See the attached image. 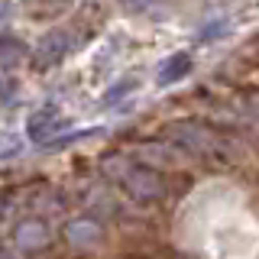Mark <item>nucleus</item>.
<instances>
[{"mask_svg":"<svg viewBox=\"0 0 259 259\" xmlns=\"http://www.w3.org/2000/svg\"><path fill=\"white\" fill-rule=\"evenodd\" d=\"M68 240L71 243H78V246H84V243H91L94 237H97V227L91 224V221H75V224H68Z\"/></svg>","mask_w":259,"mask_h":259,"instance_id":"9","label":"nucleus"},{"mask_svg":"<svg viewBox=\"0 0 259 259\" xmlns=\"http://www.w3.org/2000/svg\"><path fill=\"white\" fill-rule=\"evenodd\" d=\"M68 49H71V32L68 29H52L39 39L36 52H32V65H36V68H52V65H59L65 55H68Z\"/></svg>","mask_w":259,"mask_h":259,"instance_id":"4","label":"nucleus"},{"mask_svg":"<svg viewBox=\"0 0 259 259\" xmlns=\"http://www.w3.org/2000/svg\"><path fill=\"white\" fill-rule=\"evenodd\" d=\"M120 4H123L126 10H146V7H149L152 0H120Z\"/></svg>","mask_w":259,"mask_h":259,"instance_id":"10","label":"nucleus"},{"mask_svg":"<svg viewBox=\"0 0 259 259\" xmlns=\"http://www.w3.org/2000/svg\"><path fill=\"white\" fill-rule=\"evenodd\" d=\"M65 130H68V120H65V113L55 104H46V107L32 110L29 120H26V136L32 143H52Z\"/></svg>","mask_w":259,"mask_h":259,"instance_id":"3","label":"nucleus"},{"mask_svg":"<svg viewBox=\"0 0 259 259\" xmlns=\"http://www.w3.org/2000/svg\"><path fill=\"white\" fill-rule=\"evenodd\" d=\"M136 162H143V165L149 168H159V165H178V162H185V152L175 149L168 140H152V143H140V149H136Z\"/></svg>","mask_w":259,"mask_h":259,"instance_id":"5","label":"nucleus"},{"mask_svg":"<svg viewBox=\"0 0 259 259\" xmlns=\"http://www.w3.org/2000/svg\"><path fill=\"white\" fill-rule=\"evenodd\" d=\"M165 140L175 149L185 152V159L198 162H227L233 156L230 136H224L221 130H214L204 120H175L165 126Z\"/></svg>","mask_w":259,"mask_h":259,"instance_id":"1","label":"nucleus"},{"mask_svg":"<svg viewBox=\"0 0 259 259\" xmlns=\"http://www.w3.org/2000/svg\"><path fill=\"white\" fill-rule=\"evenodd\" d=\"M191 68V59L185 52H178V55H172V59H168L165 65H162L159 68V84H168V81H178L185 75V71Z\"/></svg>","mask_w":259,"mask_h":259,"instance_id":"8","label":"nucleus"},{"mask_svg":"<svg viewBox=\"0 0 259 259\" xmlns=\"http://www.w3.org/2000/svg\"><path fill=\"white\" fill-rule=\"evenodd\" d=\"M233 120H237L240 126L253 130V133H259V91L256 94H246L243 101L233 107Z\"/></svg>","mask_w":259,"mask_h":259,"instance_id":"6","label":"nucleus"},{"mask_svg":"<svg viewBox=\"0 0 259 259\" xmlns=\"http://www.w3.org/2000/svg\"><path fill=\"white\" fill-rule=\"evenodd\" d=\"M46 240H49V230L36 221L16 227V246H23V249H39V246H46Z\"/></svg>","mask_w":259,"mask_h":259,"instance_id":"7","label":"nucleus"},{"mask_svg":"<svg viewBox=\"0 0 259 259\" xmlns=\"http://www.w3.org/2000/svg\"><path fill=\"white\" fill-rule=\"evenodd\" d=\"M104 175L123 194H130L136 201H159L168 191L159 168H149V165H143L136 159H126V156H107L104 159Z\"/></svg>","mask_w":259,"mask_h":259,"instance_id":"2","label":"nucleus"},{"mask_svg":"<svg viewBox=\"0 0 259 259\" xmlns=\"http://www.w3.org/2000/svg\"><path fill=\"white\" fill-rule=\"evenodd\" d=\"M7 97H10V88H7V84H4V81H0V104H4V101H7Z\"/></svg>","mask_w":259,"mask_h":259,"instance_id":"11","label":"nucleus"}]
</instances>
